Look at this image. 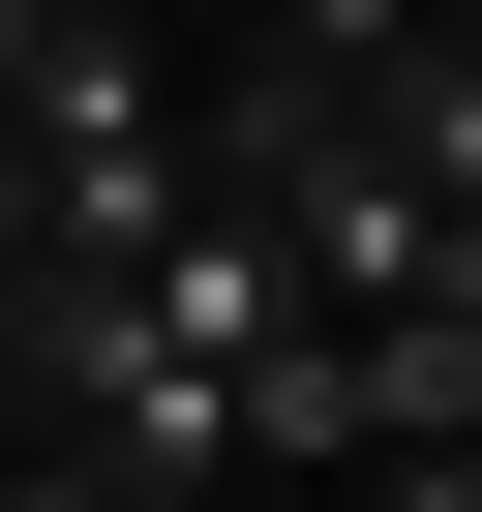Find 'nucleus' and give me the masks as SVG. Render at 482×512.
<instances>
[{"instance_id":"obj_1","label":"nucleus","mask_w":482,"mask_h":512,"mask_svg":"<svg viewBox=\"0 0 482 512\" xmlns=\"http://www.w3.org/2000/svg\"><path fill=\"white\" fill-rule=\"evenodd\" d=\"M332 91L392 121V181H422V241H452V272H482V0H422V31H362Z\"/></svg>"}]
</instances>
